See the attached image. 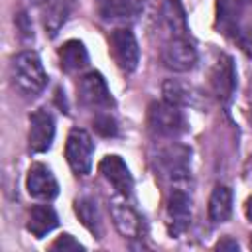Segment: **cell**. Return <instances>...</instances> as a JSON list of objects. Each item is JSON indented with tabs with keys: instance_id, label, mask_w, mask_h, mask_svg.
Masks as SVG:
<instances>
[{
	"instance_id": "obj_1",
	"label": "cell",
	"mask_w": 252,
	"mask_h": 252,
	"mask_svg": "<svg viewBox=\"0 0 252 252\" xmlns=\"http://www.w3.org/2000/svg\"><path fill=\"white\" fill-rule=\"evenodd\" d=\"M12 81L28 96L39 94L47 85V73L35 51H22L12 59L10 65Z\"/></svg>"
},
{
	"instance_id": "obj_19",
	"label": "cell",
	"mask_w": 252,
	"mask_h": 252,
	"mask_svg": "<svg viewBox=\"0 0 252 252\" xmlns=\"http://www.w3.org/2000/svg\"><path fill=\"white\" fill-rule=\"evenodd\" d=\"M43 10V26L49 32V35H55L61 26L67 22L69 16V4L67 0H47Z\"/></svg>"
},
{
	"instance_id": "obj_3",
	"label": "cell",
	"mask_w": 252,
	"mask_h": 252,
	"mask_svg": "<svg viewBox=\"0 0 252 252\" xmlns=\"http://www.w3.org/2000/svg\"><path fill=\"white\" fill-rule=\"evenodd\" d=\"M148 126L158 136H177L185 130V118L179 110V106L163 100V102H152L148 108Z\"/></svg>"
},
{
	"instance_id": "obj_26",
	"label": "cell",
	"mask_w": 252,
	"mask_h": 252,
	"mask_svg": "<svg viewBox=\"0 0 252 252\" xmlns=\"http://www.w3.org/2000/svg\"><path fill=\"white\" fill-rule=\"evenodd\" d=\"M217 250H238V244H236V240H232V238H222L220 242H217V246H215Z\"/></svg>"
},
{
	"instance_id": "obj_23",
	"label": "cell",
	"mask_w": 252,
	"mask_h": 252,
	"mask_svg": "<svg viewBox=\"0 0 252 252\" xmlns=\"http://www.w3.org/2000/svg\"><path fill=\"white\" fill-rule=\"evenodd\" d=\"M93 124H94V130H96L100 136H114V134H116V122H114V118L108 116V114L96 116Z\"/></svg>"
},
{
	"instance_id": "obj_2",
	"label": "cell",
	"mask_w": 252,
	"mask_h": 252,
	"mask_svg": "<svg viewBox=\"0 0 252 252\" xmlns=\"http://www.w3.org/2000/svg\"><path fill=\"white\" fill-rule=\"evenodd\" d=\"M93 152H94V144L89 132L83 128H73L65 142V158H67L69 167L77 175H87L91 171Z\"/></svg>"
},
{
	"instance_id": "obj_28",
	"label": "cell",
	"mask_w": 252,
	"mask_h": 252,
	"mask_svg": "<svg viewBox=\"0 0 252 252\" xmlns=\"http://www.w3.org/2000/svg\"><path fill=\"white\" fill-rule=\"evenodd\" d=\"M30 2H35V4H45L47 0H30Z\"/></svg>"
},
{
	"instance_id": "obj_29",
	"label": "cell",
	"mask_w": 252,
	"mask_h": 252,
	"mask_svg": "<svg viewBox=\"0 0 252 252\" xmlns=\"http://www.w3.org/2000/svg\"><path fill=\"white\" fill-rule=\"evenodd\" d=\"M240 2H242V4H248V2H252V0H240Z\"/></svg>"
},
{
	"instance_id": "obj_25",
	"label": "cell",
	"mask_w": 252,
	"mask_h": 252,
	"mask_svg": "<svg viewBox=\"0 0 252 252\" xmlns=\"http://www.w3.org/2000/svg\"><path fill=\"white\" fill-rule=\"evenodd\" d=\"M53 250H83V244H79L71 234H61L53 244Z\"/></svg>"
},
{
	"instance_id": "obj_24",
	"label": "cell",
	"mask_w": 252,
	"mask_h": 252,
	"mask_svg": "<svg viewBox=\"0 0 252 252\" xmlns=\"http://www.w3.org/2000/svg\"><path fill=\"white\" fill-rule=\"evenodd\" d=\"M236 41H238V45L242 47V51H244L248 57H252V24L238 28V32H236Z\"/></svg>"
},
{
	"instance_id": "obj_6",
	"label": "cell",
	"mask_w": 252,
	"mask_h": 252,
	"mask_svg": "<svg viewBox=\"0 0 252 252\" xmlns=\"http://www.w3.org/2000/svg\"><path fill=\"white\" fill-rule=\"evenodd\" d=\"M53 136H55L53 116L43 108L32 112L30 114V132H28L30 150L35 152V154L47 152L53 144Z\"/></svg>"
},
{
	"instance_id": "obj_11",
	"label": "cell",
	"mask_w": 252,
	"mask_h": 252,
	"mask_svg": "<svg viewBox=\"0 0 252 252\" xmlns=\"http://www.w3.org/2000/svg\"><path fill=\"white\" fill-rule=\"evenodd\" d=\"M191 226V199L185 191H173L167 199V230L171 236H181Z\"/></svg>"
},
{
	"instance_id": "obj_7",
	"label": "cell",
	"mask_w": 252,
	"mask_h": 252,
	"mask_svg": "<svg viewBox=\"0 0 252 252\" xmlns=\"http://www.w3.org/2000/svg\"><path fill=\"white\" fill-rule=\"evenodd\" d=\"M209 85H211L213 94L220 102L230 100V96L236 89V71H234L232 59L228 55H219V59L215 61V65L211 69Z\"/></svg>"
},
{
	"instance_id": "obj_10",
	"label": "cell",
	"mask_w": 252,
	"mask_h": 252,
	"mask_svg": "<svg viewBox=\"0 0 252 252\" xmlns=\"http://www.w3.org/2000/svg\"><path fill=\"white\" fill-rule=\"evenodd\" d=\"M26 189L33 199L51 201L59 193V185L51 169L43 163H33L26 175Z\"/></svg>"
},
{
	"instance_id": "obj_27",
	"label": "cell",
	"mask_w": 252,
	"mask_h": 252,
	"mask_svg": "<svg viewBox=\"0 0 252 252\" xmlns=\"http://www.w3.org/2000/svg\"><path fill=\"white\" fill-rule=\"evenodd\" d=\"M244 213H246V219L252 222V197H248V201L244 205Z\"/></svg>"
},
{
	"instance_id": "obj_17",
	"label": "cell",
	"mask_w": 252,
	"mask_h": 252,
	"mask_svg": "<svg viewBox=\"0 0 252 252\" xmlns=\"http://www.w3.org/2000/svg\"><path fill=\"white\" fill-rule=\"evenodd\" d=\"M161 20L169 30L171 37H185L187 35V18L185 10L179 0H165L161 6Z\"/></svg>"
},
{
	"instance_id": "obj_15",
	"label": "cell",
	"mask_w": 252,
	"mask_h": 252,
	"mask_svg": "<svg viewBox=\"0 0 252 252\" xmlns=\"http://www.w3.org/2000/svg\"><path fill=\"white\" fill-rule=\"evenodd\" d=\"M59 63L65 73H77L87 67L89 53L79 39H69L59 47Z\"/></svg>"
},
{
	"instance_id": "obj_18",
	"label": "cell",
	"mask_w": 252,
	"mask_h": 252,
	"mask_svg": "<svg viewBox=\"0 0 252 252\" xmlns=\"http://www.w3.org/2000/svg\"><path fill=\"white\" fill-rule=\"evenodd\" d=\"M232 213V193L226 185H215L211 197H209V219L213 222H224L228 220Z\"/></svg>"
},
{
	"instance_id": "obj_5",
	"label": "cell",
	"mask_w": 252,
	"mask_h": 252,
	"mask_svg": "<svg viewBox=\"0 0 252 252\" xmlns=\"http://www.w3.org/2000/svg\"><path fill=\"white\" fill-rule=\"evenodd\" d=\"M161 63L175 73L191 71L197 63V49L187 37H171L161 49Z\"/></svg>"
},
{
	"instance_id": "obj_8",
	"label": "cell",
	"mask_w": 252,
	"mask_h": 252,
	"mask_svg": "<svg viewBox=\"0 0 252 252\" xmlns=\"http://www.w3.org/2000/svg\"><path fill=\"white\" fill-rule=\"evenodd\" d=\"M79 98L83 104L93 108H108L112 106V96L106 87V81L100 73L91 71L81 77L79 81Z\"/></svg>"
},
{
	"instance_id": "obj_31",
	"label": "cell",
	"mask_w": 252,
	"mask_h": 252,
	"mask_svg": "<svg viewBox=\"0 0 252 252\" xmlns=\"http://www.w3.org/2000/svg\"><path fill=\"white\" fill-rule=\"evenodd\" d=\"M250 246H252V240H250Z\"/></svg>"
},
{
	"instance_id": "obj_14",
	"label": "cell",
	"mask_w": 252,
	"mask_h": 252,
	"mask_svg": "<svg viewBox=\"0 0 252 252\" xmlns=\"http://www.w3.org/2000/svg\"><path fill=\"white\" fill-rule=\"evenodd\" d=\"M159 165L161 171L171 177V179H183L189 173V163H187V150L179 146H169L159 154Z\"/></svg>"
},
{
	"instance_id": "obj_21",
	"label": "cell",
	"mask_w": 252,
	"mask_h": 252,
	"mask_svg": "<svg viewBox=\"0 0 252 252\" xmlns=\"http://www.w3.org/2000/svg\"><path fill=\"white\" fill-rule=\"evenodd\" d=\"M217 28L224 35H234L238 32V16L234 0H219L217 2Z\"/></svg>"
},
{
	"instance_id": "obj_9",
	"label": "cell",
	"mask_w": 252,
	"mask_h": 252,
	"mask_svg": "<svg viewBox=\"0 0 252 252\" xmlns=\"http://www.w3.org/2000/svg\"><path fill=\"white\" fill-rule=\"evenodd\" d=\"M98 171L104 175L108 183L118 191L120 197H130L134 189V179L130 175L128 165L120 156H104L98 163Z\"/></svg>"
},
{
	"instance_id": "obj_20",
	"label": "cell",
	"mask_w": 252,
	"mask_h": 252,
	"mask_svg": "<svg viewBox=\"0 0 252 252\" xmlns=\"http://www.w3.org/2000/svg\"><path fill=\"white\" fill-rule=\"evenodd\" d=\"M75 211L83 222V226H87L96 238H100L102 234V220H100V215H98V209H96V203L83 197V199H77L75 201Z\"/></svg>"
},
{
	"instance_id": "obj_22",
	"label": "cell",
	"mask_w": 252,
	"mask_h": 252,
	"mask_svg": "<svg viewBox=\"0 0 252 252\" xmlns=\"http://www.w3.org/2000/svg\"><path fill=\"white\" fill-rule=\"evenodd\" d=\"M163 100H167V102H171L175 106H185V104L191 102V94L179 81L167 79L163 83Z\"/></svg>"
},
{
	"instance_id": "obj_12",
	"label": "cell",
	"mask_w": 252,
	"mask_h": 252,
	"mask_svg": "<svg viewBox=\"0 0 252 252\" xmlns=\"http://www.w3.org/2000/svg\"><path fill=\"white\" fill-rule=\"evenodd\" d=\"M110 217L116 230L126 238H138L142 234V217L124 201H110Z\"/></svg>"
},
{
	"instance_id": "obj_30",
	"label": "cell",
	"mask_w": 252,
	"mask_h": 252,
	"mask_svg": "<svg viewBox=\"0 0 252 252\" xmlns=\"http://www.w3.org/2000/svg\"><path fill=\"white\" fill-rule=\"evenodd\" d=\"M252 94V93H250ZM250 110H252V96H250Z\"/></svg>"
},
{
	"instance_id": "obj_13",
	"label": "cell",
	"mask_w": 252,
	"mask_h": 252,
	"mask_svg": "<svg viewBox=\"0 0 252 252\" xmlns=\"http://www.w3.org/2000/svg\"><path fill=\"white\" fill-rule=\"evenodd\" d=\"M146 0H98V10L104 20L124 22L134 20L144 10Z\"/></svg>"
},
{
	"instance_id": "obj_16",
	"label": "cell",
	"mask_w": 252,
	"mask_h": 252,
	"mask_svg": "<svg viewBox=\"0 0 252 252\" xmlns=\"http://www.w3.org/2000/svg\"><path fill=\"white\" fill-rule=\"evenodd\" d=\"M57 222H59L57 215L49 205H35V207H32V211L28 215L26 228L35 238H43L45 234H49L57 226Z\"/></svg>"
},
{
	"instance_id": "obj_4",
	"label": "cell",
	"mask_w": 252,
	"mask_h": 252,
	"mask_svg": "<svg viewBox=\"0 0 252 252\" xmlns=\"http://www.w3.org/2000/svg\"><path fill=\"white\" fill-rule=\"evenodd\" d=\"M110 49L118 67L126 73H132L140 63V47L136 35L128 28H116L110 33Z\"/></svg>"
}]
</instances>
